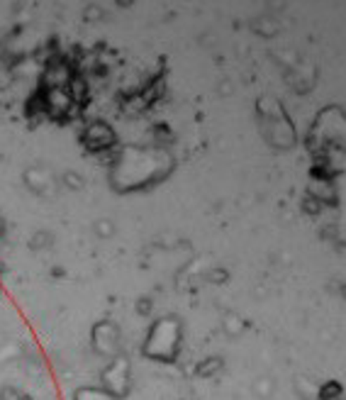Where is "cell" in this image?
Segmentation results:
<instances>
[{
    "label": "cell",
    "instance_id": "6da1fadb",
    "mask_svg": "<svg viewBox=\"0 0 346 400\" xmlns=\"http://www.w3.org/2000/svg\"><path fill=\"white\" fill-rule=\"evenodd\" d=\"M181 337H183L181 322L171 318V315H166V318L154 320V325L149 327V332L144 337V344H141V351H144L146 359L169 363L181 351Z\"/></svg>",
    "mask_w": 346,
    "mask_h": 400
},
{
    "label": "cell",
    "instance_id": "7a4b0ae2",
    "mask_svg": "<svg viewBox=\"0 0 346 400\" xmlns=\"http://www.w3.org/2000/svg\"><path fill=\"white\" fill-rule=\"evenodd\" d=\"M314 137H317V147L319 154L327 152V149L337 147L339 152L346 149V112L339 108H329L314 122Z\"/></svg>",
    "mask_w": 346,
    "mask_h": 400
},
{
    "label": "cell",
    "instance_id": "3957f363",
    "mask_svg": "<svg viewBox=\"0 0 346 400\" xmlns=\"http://www.w3.org/2000/svg\"><path fill=\"white\" fill-rule=\"evenodd\" d=\"M129 381H132V366H129L127 356L117 354L108 361V366H103L101 386L115 398H122L129 391Z\"/></svg>",
    "mask_w": 346,
    "mask_h": 400
},
{
    "label": "cell",
    "instance_id": "277c9868",
    "mask_svg": "<svg viewBox=\"0 0 346 400\" xmlns=\"http://www.w3.org/2000/svg\"><path fill=\"white\" fill-rule=\"evenodd\" d=\"M91 342H93L96 354L108 356V359H113V356L120 354V330L113 325V322H108V320L98 322V325L93 327Z\"/></svg>",
    "mask_w": 346,
    "mask_h": 400
},
{
    "label": "cell",
    "instance_id": "5b68a950",
    "mask_svg": "<svg viewBox=\"0 0 346 400\" xmlns=\"http://www.w3.org/2000/svg\"><path fill=\"white\" fill-rule=\"evenodd\" d=\"M83 144H86L91 152H108V149L115 147V132L108 122L96 120L91 122L86 129H83Z\"/></svg>",
    "mask_w": 346,
    "mask_h": 400
},
{
    "label": "cell",
    "instance_id": "8992f818",
    "mask_svg": "<svg viewBox=\"0 0 346 400\" xmlns=\"http://www.w3.org/2000/svg\"><path fill=\"white\" fill-rule=\"evenodd\" d=\"M41 103H44V112L56 117L71 112L73 105H76L66 88H46V91L41 93Z\"/></svg>",
    "mask_w": 346,
    "mask_h": 400
},
{
    "label": "cell",
    "instance_id": "52a82bcc",
    "mask_svg": "<svg viewBox=\"0 0 346 400\" xmlns=\"http://www.w3.org/2000/svg\"><path fill=\"white\" fill-rule=\"evenodd\" d=\"M73 74L71 66L64 59H54L44 71V86L46 88H66L71 83Z\"/></svg>",
    "mask_w": 346,
    "mask_h": 400
},
{
    "label": "cell",
    "instance_id": "ba28073f",
    "mask_svg": "<svg viewBox=\"0 0 346 400\" xmlns=\"http://www.w3.org/2000/svg\"><path fill=\"white\" fill-rule=\"evenodd\" d=\"M310 198L317 200L319 205H334V202H337V188H334L329 176H317V179H312Z\"/></svg>",
    "mask_w": 346,
    "mask_h": 400
},
{
    "label": "cell",
    "instance_id": "9c48e42d",
    "mask_svg": "<svg viewBox=\"0 0 346 400\" xmlns=\"http://www.w3.org/2000/svg\"><path fill=\"white\" fill-rule=\"evenodd\" d=\"M73 400H117V398L105 391L103 386H81L73 393Z\"/></svg>",
    "mask_w": 346,
    "mask_h": 400
},
{
    "label": "cell",
    "instance_id": "30bf717a",
    "mask_svg": "<svg viewBox=\"0 0 346 400\" xmlns=\"http://www.w3.org/2000/svg\"><path fill=\"white\" fill-rule=\"evenodd\" d=\"M222 330H224V335H229V337H239L244 332V320L234 313H227L222 320Z\"/></svg>",
    "mask_w": 346,
    "mask_h": 400
},
{
    "label": "cell",
    "instance_id": "8fae6325",
    "mask_svg": "<svg viewBox=\"0 0 346 400\" xmlns=\"http://www.w3.org/2000/svg\"><path fill=\"white\" fill-rule=\"evenodd\" d=\"M295 391L300 393L302 400H314L319 396V386H314L312 381H307V378H297L295 381Z\"/></svg>",
    "mask_w": 346,
    "mask_h": 400
},
{
    "label": "cell",
    "instance_id": "7c38bea8",
    "mask_svg": "<svg viewBox=\"0 0 346 400\" xmlns=\"http://www.w3.org/2000/svg\"><path fill=\"white\" fill-rule=\"evenodd\" d=\"M219 368H222V359L212 356V359H205V361L200 363V366H198V373H200V376H214Z\"/></svg>",
    "mask_w": 346,
    "mask_h": 400
},
{
    "label": "cell",
    "instance_id": "4fadbf2b",
    "mask_svg": "<svg viewBox=\"0 0 346 400\" xmlns=\"http://www.w3.org/2000/svg\"><path fill=\"white\" fill-rule=\"evenodd\" d=\"M254 391H256V396H259V398H271V396H274V381H271V378H259Z\"/></svg>",
    "mask_w": 346,
    "mask_h": 400
},
{
    "label": "cell",
    "instance_id": "5bb4252c",
    "mask_svg": "<svg viewBox=\"0 0 346 400\" xmlns=\"http://www.w3.org/2000/svg\"><path fill=\"white\" fill-rule=\"evenodd\" d=\"M256 30H259L261 34H266V37H271V34H276L278 22L274 18H261L259 22H256Z\"/></svg>",
    "mask_w": 346,
    "mask_h": 400
},
{
    "label": "cell",
    "instance_id": "9a60e30c",
    "mask_svg": "<svg viewBox=\"0 0 346 400\" xmlns=\"http://www.w3.org/2000/svg\"><path fill=\"white\" fill-rule=\"evenodd\" d=\"M0 400H25L23 391L15 386H5L3 391H0Z\"/></svg>",
    "mask_w": 346,
    "mask_h": 400
},
{
    "label": "cell",
    "instance_id": "2e32d148",
    "mask_svg": "<svg viewBox=\"0 0 346 400\" xmlns=\"http://www.w3.org/2000/svg\"><path fill=\"white\" fill-rule=\"evenodd\" d=\"M64 183L69 186L71 191H81L83 188V181L78 179L76 174H71V171H69V174H64Z\"/></svg>",
    "mask_w": 346,
    "mask_h": 400
},
{
    "label": "cell",
    "instance_id": "e0dca14e",
    "mask_svg": "<svg viewBox=\"0 0 346 400\" xmlns=\"http://www.w3.org/2000/svg\"><path fill=\"white\" fill-rule=\"evenodd\" d=\"M98 232L101 235H110V222H98Z\"/></svg>",
    "mask_w": 346,
    "mask_h": 400
},
{
    "label": "cell",
    "instance_id": "ac0fdd59",
    "mask_svg": "<svg viewBox=\"0 0 346 400\" xmlns=\"http://www.w3.org/2000/svg\"><path fill=\"white\" fill-rule=\"evenodd\" d=\"M3 232H5V222L0 220V235H3Z\"/></svg>",
    "mask_w": 346,
    "mask_h": 400
},
{
    "label": "cell",
    "instance_id": "d6986e66",
    "mask_svg": "<svg viewBox=\"0 0 346 400\" xmlns=\"http://www.w3.org/2000/svg\"><path fill=\"white\" fill-rule=\"evenodd\" d=\"M339 290H342V295H344V298H346V285H342V288H339Z\"/></svg>",
    "mask_w": 346,
    "mask_h": 400
},
{
    "label": "cell",
    "instance_id": "ffe728a7",
    "mask_svg": "<svg viewBox=\"0 0 346 400\" xmlns=\"http://www.w3.org/2000/svg\"><path fill=\"white\" fill-rule=\"evenodd\" d=\"M342 400H346V398H342Z\"/></svg>",
    "mask_w": 346,
    "mask_h": 400
}]
</instances>
